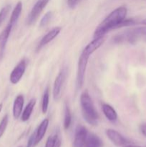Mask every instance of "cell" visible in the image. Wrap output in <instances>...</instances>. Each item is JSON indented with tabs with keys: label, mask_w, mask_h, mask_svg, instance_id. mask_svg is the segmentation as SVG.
I'll use <instances>...</instances> for the list:
<instances>
[{
	"label": "cell",
	"mask_w": 146,
	"mask_h": 147,
	"mask_svg": "<svg viewBox=\"0 0 146 147\" xmlns=\"http://www.w3.org/2000/svg\"><path fill=\"white\" fill-rule=\"evenodd\" d=\"M24 98L22 95H18L14 99V104H13L12 113L13 116L15 119H18L19 118L21 117V113L23 111V107H24Z\"/></svg>",
	"instance_id": "12"
},
{
	"label": "cell",
	"mask_w": 146,
	"mask_h": 147,
	"mask_svg": "<svg viewBox=\"0 0 146 147\" xmlns=\"http://www.w3.org/2000/svg\"><path fill=\"white\" fill-rule=\"evenodd\" d=\"M81 1V0H67V5L70 8H74L77 4Z\"/></svg>",
	"instance_id": "25"
},
{
	"label": "cell",
	"mask_w": 146,
	"mask_h": 147,
	"mask_svg": "<svg viewBox=\"0 0 146 147\" xmlns=\"http://www.w3.org/2000/svg\"><path fill=\"white\" fill-rule=\"evenodd\" d=\"M19 147H21V146H19Z\"/></svg>",
	"instance_id": "30"
},
{
	"label": "cell",
	"mask_w": 146,
	"mask_h": 147,
	"mask_svg": "<svg viewBox=\"0 0 146 147\" xmlns=\"http://www.w3.org/2000/svg\"><path fill=\"white\" fill-rule=\"evenodd\" d=\"M8 122L9 116L8 115H5V116L3 117V119H1V122H0V139H1V136H3V134H4V132H5L6 129H7Z\"/></svg>",
	"instance_id": "22"
},
{
	"label": "cell",
	"mask_w": 146,
	"mask_h": 147,
	"mask_svg": "<svg viewBox=\"0 0 146 147\" xmlns=\"http://www.w3.org/2000/svg\"><path fill=\"white\" fill-rule=\"evenodd\" d=\"M21 11H22V2L19 1L17 2V4H16L14 9H13L12 12H11L9 24H11V26L14 27V25L17 22L20 15H21Z\"/></svg>",
	"instance_id": "17"
},
{
	"label": "cell",
	"mask_w": 146,
	"mask_h": 147,
	"mask_svg": "<svg viewBox=\"0 0 146 147\" xmlns=\"http://www.w3.org/2000/svg\"><path fill=\"white\" fill-rule=\"evenodd\" d=\"M140 23H141L142 24H143V25H146V19H145V20H142V21L140 22Z\"/></svg>",
	"instance_id": "28"
},
{
	"label": "cell",
	"mask_w": 146,
	"mask_h": 147,
	"mask_svg": "<svg viewBox=\"0 0 146 147\" xmlns=\"http://www.w3.org/2000/svg\"><path fill=\"white\" fill-rule=\"evenodd\" d=\"M49 123L50 121L48 119H45L41 122L40 125H39L38 128H37V131H36V139H35V144L36 145L37 144L40 143L42 139L44 138V135H45L46 132H47V128H48Z\"/></svg>",
	"instance_id": "14"
},
{
	"label": "cell",
	"mask_w": 146,
	"mask_h": 147,
	"mask_svg": "<svg viewBox=\"0 0 146 147\" xmlns=\"http://www.w3.org/2000/svg\"><path fill=\"white\" fill-rule=\"evenodd\" d=\"M35 139H36V131L34 133H33L31 135V136L29 139L28 142H27V147H34L36 146L35 144Z\"/></svg>",
	"instance_id": "24"
},
{
	"label": "cell",
	"mask_w": 146,
	"mask_h": 147,
	"mask_svg": "<svg viewBox=\"0 0 146 147\" xmlns=\"http://www.w3.org/2000/svg\"><path fill=\"white\" fill-rule=\"evenodd\" d=\"M62 30V27H54L52 30H50V32L47 33L41 39L40 42H39L38 45H37V50L39 51L40 50H41L44 46H45L46 45H47L48 43H50V42L52 41L55 37H57L59 34L60 33Z\"/></svg>",
	"instance_id": "9"
},
{
	"label": "cell",
	"mask_w": 146,
	"mask_h": 147,
	"mask_svg": "<svg viewBox=\"0 0 146 147\" xmlns=\"http://www.w3.org/2000/svg\"><path fill=\"white\" fill-rule=\"evenodd\" d=\"M106 135L112 142V143L114 144L116 146L123 147L126 145L133 144L131 141L128 140L125 137L123 136L120 133L114 129H108L106 130Z\"/></svg>",
	"instance_id": "5"
},
{
	"label": "cell",
	"mask_w": 146,
	"mask_h": 147,
	"mask_svg": "<svg viewBox=\"0 0 146 147\" xmlns=\"http://www.w3.org/2000/svg\"><path fill=\"white\" fill-rule=\"evenodd\" d=\"M64 78H65V73L64 70H62L59 73L57 76L56 77L54 82V86H53V97L55 100H59L60 98V95L62 93V89L63 83H64Z\"/></svg>",
	"instance_id": "8"
},
{
	"label": "cell",
	"mask_w": 146,
	"mask_h": 147,
	"mask_svg": "<svg viewBox=\"0 0 146 147\" xmlns=\"http://www.w3.org/2000/svg\"><path fill=\"white\" fill-rule=\"evenodd\" d=\"M102 142L98 136L93 133H89L84 147H102Z\"/></svg>",
	"instance_id": "16"
},
{
	"label": "cell",
	"mask_w": 146,
	"mask_h": 147,
	"mask_svg": "<svg viewBox=\"0 0 146 147\" xmlns=\"http://www.w3.org/2000/svg\"><path fill=\"white\" fill-rule=\"evenodd\" d=\"M2 107H3L2 103H0V113H1V110H2Z\"/></svg>",
	"instance_id": "29"
},
{
	"label": "cell",
	"mask_w": 146,
	"mask_h": 147,
	"mask_svg": "<svg viewBox=\"0 0 146 147\" xmlns=\"http://www.w3.org/2000/svg\"><path fill=\"white\" fill-rule=\"evenodd\" d=\"M10 9H11V6L7 5L3 7L1 11H0V26L4 22L5 19L7 18V15H8L9 12L10 11Z\"/></svg>",
	"instance_id": "23"
},
{
	"label": "cell",
	"mask_w": 146,
	"mask_h": 147,
	"mask_svg": "<svg viewBox=\"0 0 146 147\" xmlns=\"http://www.w3.org/2000/svg\"><path fill=\"white\" fill-rule=\"evenodd\" d=\"M88 131L82 125H78L75 129L73 147H84L88 136Z\"/></svg>",
	"instance_id": "7"
},
{
	"label": "cell",
	"mask_w": 146,
	"mask_h": 147,
	"mask_svg": "<svg viewBox=\"0 0 146 147\" xmlns=\"http://www.w3.org/2000/svg\"><path fill=\"white\" fill-rule=\"evenodd\" d=\"M102 111L106 119L111 122H115L117 120V113L114 108L107 103H102Z\"/></svg>",
	"instance_id": "13"
},
{
	"label": "cell",
	"mask_w": 146,
	"mask_h": 147,
	"mask_svg": "<svg viewBox=\"0 0 146 147\" xmlns=\"http://www.w3.org/2000/svg\"><path fill=\"white\" fill-rule=\"evenodd\" d=\"M106 39H107V36L103 35L101 37H97V38H94V40L90 42L85 47L83 50V52L86 53L87 54L91 55L93 53L96 51L97 50H98L103 44L105 42Z\"/></svg>",
	"instance_id": "11"
},
{
	"label": "cell",
	"mask_w": 146,
	"mask_h": 147,
	"mask_svg": "<svg viewBox=\"0 0 146 147\" xmlns=\"http://www.w3.org/2000/svg\"><path fill=\"white\" fill-rule=\"evenodd\" d=\"M90 57V55L82 51L79 57L77 73V87L78 89L81 88L84 84L86 70H87V66Z\"/></svg>",
	"instance_id": "3"
},
{
	"label": "cell",
	"mask_w": 146,
	"mask_h": 147,
	"mask_svg": "<svg viewBox=\"0 0 146 147\" xmlns=\"http://www.w3.org/2000/svg\"><path fill=\"white\" fill-rule=\"evenodd\" d=\"M80 100L82 114L85 121L92 126H96L99 120L98 113L94 108L92 99L87 90L81 93Z\"/></svg>",
	"instance_id": "2"
},
{
	"label": "cell",
	"mask_w": 146,
	"mask_h": 147,
	"mask_svg": "<svg viewBox=\"0 0 146 147\" xmlns=\"http://www.w3.org/2000/svg\"><path fill=\"white\" fill-rule=\"evenodd\" d=\"M49 102H50V90H49V88L47 87L44 90L42 97V111L44 114H45L48 111Z\"/></svg>",
	"instance_id": "19"
},
{
	"label": "cell",
	"mask_w": 146,
	"mask_h": 147,
	"mask_svg": "<svg viewBox=\"0 0 146 147\" xmlns=\"http://www.w3.org/2000/svg\"><path fill=\"white\" fill-rule=\"evenodd\" d=\"M52 17V11H47L44 17L42 18L41 21L40 23V27H44L50 23V20H51Z\"/></svg>",
	"instance_id": "21"
},
{
	"label": "cell",
	"mask_w": 146,
	"mask_h": 147,
	"mask_svg": "<svg viewBox=\"0 0 146 147\" xmlns=\"http://www.w3.org/2000/svg\"><path fill=\"white\" fill-rule=\"evenodd\" d=\"M140 131L142 134H143V136H144L146 138V122L140 124Z\"/></svg>",
	"instance_id": "26"
},
{
	"label": "cell",
	"mask_w": 146,
	"mask_h": 147,
	"mask_svg": "<svg viewBox=\"0 0 146 147\" xmlns=\"http://www.w3.org/2000/svg\"><path fill=\"white\" fill-rule=\"evenodd\" d=\"M127 9L125 7L122 6L116 8L110 12L104 20L95 29L93 34L94 38L105 35L109 31L117 29L119 24L126 18Z\"/></svg>",
	"instance_id": "1"
},
{
	"label": "cell",
	"mask_w": 146,
	"mask_h": 147,
	"mask_svg": "<svg viewBox=\"0 0 146 147\" xmlns=\"http://www.w3.org/2000/svg\"><path fill=\"white\" fill-rule=\"evenodd\" d=\"M123 147H146L145 146H138V145H135V144H129V145H126V146H123Z\"/></svg>",
	"instance_id": "27"
},
{
	"label": "cell",
	"mask_w": 146,
	"mask_h": 147,
	"mask_svg": "<svg viewBox=\"0 0 146 147\" xmlns=\"http://www.w3.org/2000/svg\"><path fill=\"white\" fill-rule=\"evenodd\" d=\"M13 26L8 24V25L5 27L4 30L0 33V62L4 57V52H5L6 46H7V41H8L9 37L10 35Z\"/></svg>",
	"instance_id": "10"
},
{
	"label": "cell",
	"mask_w": 146,
	"mask_h": 147,
	"mask_svg": "<svg viewBox=\"0 0 146 147\" xmlns=\"http://www.w3.org/2000/svg\"><path fill=\"white\" fill-rule=\"evenodd\" d=\"M36 102H37V100H36L35 98H31L29 101V103H27L26 107L24 108V111H23L21 115V120L23 122L27 121L30 119L33 110H34V106L36 105Z\"/></svg>",
	"instance_id": "15"
},
{
	"label": "cell",
	"mask_w": 146,
	"mask_h": 147,
	"mask_svg": "<svg viewBox=\"0 0 146 147\" xmlns=\"http://www.w3.org/2000/svg\"><path fill=\"white\" fill-rule=\"evenodd\" d=\"M27 68V62L24 59L21 60L14 67L9 76V80L11 84L16 85L21 80Z\"/></svg>",
	"instance_id": "6"
},
{
	"label": "cell",
	"mask_w": 146,
	"mask_h": 147,
	"mask_svg": "<svg viewBox=\"0 0 146 147\" xmlns=\"http://www.w3.org/2000/svg\"><path fill=\"white\" fill-rule=\"evenodd\" d=\"M50 0H37L33 7L31 8L29 14H28L27 18V24L28 25H31L38 19L39 16L42 13L47 4Z\"/></svg>",
	"instance_id": "4"
},
{
	"label": "cell",
	"mask_w": 146,
	"mask_h": 147,
	"mask_svg": "<svg viewBox=\"0 0 146 147\" xmlns=\"http://www.w3.org/2000/svg\"><path fill=\"white\" fill-rule=\"evenodd\" d=\"M72 123V113L70 107L66 103L64 107V129L65 130L70 128Z\"/></svg>",
	"instance_id": "20"
},
{
	"label": "cell",
	"mask_w": 146,
	"mask_h": 147,
	"mask_svg": "<svg viewBox=\"0 0 146 147\" xmlns=\"http://www.w3.org/2000/svg\"><path fill=\"white\" fill-rule=\"evenodd\" d=\"M61 140L57 134L51 135L48 137L45 144V147H60Z\"/></svg>",
	"instance_id": "18"
}]
</instances>
